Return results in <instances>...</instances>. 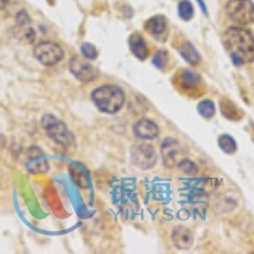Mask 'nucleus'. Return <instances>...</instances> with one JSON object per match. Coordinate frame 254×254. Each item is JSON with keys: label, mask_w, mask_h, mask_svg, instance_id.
<instances>
[{"label": "nucleus", "mask_w": 254, "mask_h": 254, "mask_svg": "<svg viewBox=\"0 0 254 254\" xmlns=\"http://www.w3.org/2000/svg\"><path fill=\"white\" fill-rule=\"evenodd\" d=\"M128 47H130L131 52L135 55V58H137L139 60H145L149 55L146 41L140 33L135 32L128 37Z\"/></svg>", "instance_id": "nucleus-13"}, {"label": "nucleus", "mask_w": 254, "mask_h": 254, "mask_svg": "<svg viewBox=\"0 0 254 254\" xmlns=\"http://www.w3.org/2000/svg\"><path fill=\"white\" fill-rule=\"evenodd\" d=\"M41 124H42L45 132L56 144L61 145L64 147H67L74 144V135L69 130L67 125L61 121L59 117L54 115H45L42 117Z\"/></svg>", "instance_id": "nucleus-3"}, {"label": "nucleus", "mask_w": 254, "mask_h": 254, "mask_svg": "<svg viewBox=\"0 0 254 254\" xmlns=\"http://www.w3.org/2000/svg\"><path fill=\"white\" fill-rule=\"evenodd\" d=\"M93 103L97 106L101 112L103 113H117L122 107H124L126 97H125L124 90L117 85L107 84L97 88L92 93Z\"/></svg>", "instance_id": "nucleus-2"}, {"label": "nucleus", "mask_w": 254, "mask_h": 254, "mask_svg": "<svg viewBox=\"0 0 254 254\" xmlns=\"http://www.w3.org/2000/svg\"><path fill=\"white\" fill-rule=\"evenodd\" d=\"M133 133L137 139L154 140L158 137L159 128L155 122H153L151 120L141 119L133 125Z\"/></svg>", "instance_id": "nucleus-11"}, {"label": "nucleus", "mask_w": 254, "mask_h": 254, "mask_svg": "<svg viewBox=\"0 0 254 254\" xmlns=\"http://www.w3.org/2000/svg\"><path fill=\"white\" fill-rule=\"evenodd\" d=\"M145 29H146L147 33L153 36V37L160 38L168 32V19L162 14L154 15L150 19L146 20Z\"/></svg>", "instance_id": "nucleus-12"}, {"label": "nucleus", "mask_w": 254, "mask_h": 254, "mask_svg": "<svg viewBox=\"0 0 254 254\" xmlns=\"http://www.w3.org/2000/svg\"><path fill=\"white\" fill-rule=\"evenodd\" d=\"M193 233L186 226H176L172 233V242L179 251H188L193 246Z\"/></svg>", "instance_id": "nucleus-10"}, {"label": "nucleus", "mask_w": 254, "mask_h": 254, "mask_svg": "<svg viewBox=\"0 0 254 254\" xmlns=\"http://www.w3.org/2000/svg\"><path fill=\"white\" fill-rule=\"evenodd\" d=\"M8 4H9V0H0V10L5 9Z\"/></svg>", "instance_id": "nucleus-24"}, {"label": "nucleus", "mask_w": 254, "mask_h": 254, "mask_svg": "<svg viewBox=\"0 0 254 254\" xmlns=\"http://www.w3.org/2000/svg\"><path fill=\"white\" fill-rule=\"evenodd\" d=\"M225 12L238 26H248L254 23V4L252 0H229Z\"/></svg>", "instance_id": "nucleus-4"}, {"label": "nucleus", "mask_w": 254, "mask_h": 254, "mask_svg": "<svg viewBox=\"0 0 254 254\" xmlns=\"http://www.w3.org/2000/svg\"><path fill=\"white\" fill-rule=\"evenodd\" d=\"M201 83V75L190 70H185L181 75V84L183 88L187 89H192V88L198 87V84Z\"/></svg>", "instance_id": "nucleus-16"}, {"label": "nucleus", "mask_w": 254, "mask_h": 254, "mask_svg": "<svg viewBox=\"0 0 254 254\" xmlns=\"http://www.w3.org/2000/svg\"><path fill=\"white\" fill-rule=\"evenodd\" d=\"M35 38H36V33L35 31H33V28H28V31H27L26 33V40L28 41V42H33Z\"/></svg>", "instance_id": "nucleus-23"}, {"label": "nucleus", "mask_w": 254, "mask_h": 254, "mask_svg": "<svg viewBox=\"0 0 254 254\" xmlns=\"http://www.w3.org/2000/svg\"><path fill=\"white\" fill-rule=\"evenodd\" d=\"M33 56L45 66H52L64 59V50L55 42H40L33 49Z\"/></svg>", "instance_id": "nucleus-6"}, {"label": "nucleus", "mask_w": 254, "mask_h": 254, "mask_svg": "<svg viewBox=\"0 0 254 254\" xmlns=\"http://www.w3.org/2000/svg\"><path fill=\"white\" fill-rule=\"evenodd\" d=\"M217 144H219V147L225 154H234L238 150L237 141L233 139V136L228 135V133L220 135L219 139H217Z\"/></svg>", "instance_id": "nucleus-15"}, {"label": "nucleus", "mask_w": 254, "mask_h": 254, "mask_svg": "<svg viewBox=\"0 0 254 254\" xmlns=\"http://www.w3.org/2000/svg\"><path fill=\"white\" fill-rule=\"evenodd\" d=\"M26 169L32 174H40L49 172V160L46 154L38 146H29L26 151V160H24Z\"/></svg>", "instance_id": "nucleus-7"}, {"label": "nucleus", "mask_w": 254, "mask_h": 254, "mask_svg": "<svg viewBox=\"0 0 254 254\" xmlns=\"http://www.w3.org/2000/svg\"><path fill=\"white\" fill-rule=\"evenodd\" d=\"M179 54H181V56H182L188 64H190V65H197V64L201 61L199 52L197 51L196 47L190 44V42H185L182 46L179 47Z\"/></svg>", "instance_id": "nucleus-14"}, {"label": "nucleus", "mask_w": 254, "mask_h": 254, "mask_svg": "<svg viewBox=\"0 0 254 254\" xmlns=\"http://www.w3.org/2000/svg\"><path fill=\"white\" fill-rule=\"evenodd\" d=\"M179 144L173 137H167L160 146V154H162L163 163L167 168H174L178 165L179 155Z\"/></svg>", "instance_id": "nucleus-9"}, {"label": "nucleus", "mask_w": 254, "mask_h": 254, "mask_svg": "<svg viewBox=\"0 0 254 254\" xmlns=\"http://www.w3.org/2000/svg\"><path fill=\"white\" fill-rule=\"evenodd\" d=\"M194 8L190 0H181L178 3V15L183 20H190L193 18Z\"/></svg>", "instance_id": "nucleus-18"}, {"label": "nucleus", "mask_w": 254, "mask_h": 254, "mask_svg": "<svg viewBox=\"0 0 254 254\" xmlns=\"http://www.w3.org/2000/svg\"><path fill=\"white\" fill-rule=\"evenodd\" d=\"M81 54H83L84 59H87V60H95L98 56V51L94 45L88 44V42L81 45Z\"/></svg>", "instance_id": "nucleus-21"}, {"label": "nucleus", "mask_w": 254, "mask_h": 254, "mask_svg": "<svg viewBox=\"0 0 254 254\" xmlns=\"http://www.w3.org/2000/svg\"><path fill=\"white\" fill-rule=\"evenodd\" d=\"M130 156L132 164L142 169V171L151 169L158 160V155H156V151L153 145L146 144V142L132 145L130 150Z\"/></svg>", "instance_id": "nucleus-5"}, {"label": "nucleus", "mask_w": 254, "mask_h": 254, "mask_svg": "<svg viewBox=\"0 0 254 254\" xmlns=\"http://www.w3.org/2000/svg\"><path fill=\"white\" fill-rule=\"evenodd\" d=\"M225 50L237 66L254 61V36L242 26L230 27L222 36Z\"/></svg>", "instance_id": "nucleus-1"}, {"label": "nucleus", "mask_w": 254, "mask_h": 254, "mask_svg": "<svg viewBox=\"0 0 254 254\" xmlns=\"http://www.w3.org/2000/svg\"><path fill=\"white\" fill-rule=\"evenodd\" d=\"M178 168L188 176H193L198 172V167H197L196 163H193L190 159H183V160L178 162Z\"/></svg>", "instance_id": "nucleus-20"}, {"label": "nucleus", "mask_w": 254, "mask_h": 254, "mask_svg": "<svg viewBox=\"0 0 254 254\" xmlns=\"http://www.w3.org/2000/svg\"><path fill=\"white\" fill-rule=\"evenodd\" d=\"M197 111H198V113L202 116L203 119L210 120L216 113V106H215V103L211 99H203L197 106Z\"/></svg>", "instance_id": "nucleus-17"}, {"label": "nucleus", "mask_w": 254, "mask_h": 254, "mask_svg": "<svg viewBox=\"0 0 254 254\" xmlns=\"http://www.w3.org/2000/svg\"><path fill=\"white\" fill-rule=\"evenodd\" d=\"M15 22L19 27H29L31 24V18L26 10H19L15 15Z\"/></svg>", "instance_id": "nucleus-22"}, {"label": "nucleus", "mask_w": 254, "mask_h": 254, "mask_svg": "<svg viewBox=\"0 0 254 254\" xmlns=\"http://www.w3.org/2000/svg\"><path fill=\"white\" fill-rule=\"evenodd\" d=\"M168 60H169V54H168L167 50H163V49L158 50L153 58L154 66L159 70H163L165 66H167Z\"/></svg>", "instance_id": "nucleus-19"}, {"label": "nucleus", "mask_w": 254, "mask_h": 254, "mask_svg": "<svg viewBox=\"0 0 254 254\" xmlns=\"http://www.w3.org/2000/svg\"><path fill=\"white\" fill-rule=\"evenodd\" d=\"M69 67L72 75L83 83H89L98 78V71L95 70V67L88 63L87 59L84 60L80 56H74L70 60Z\"/></svg>", "instance_id": "nucleus-8"}]
</instances>
